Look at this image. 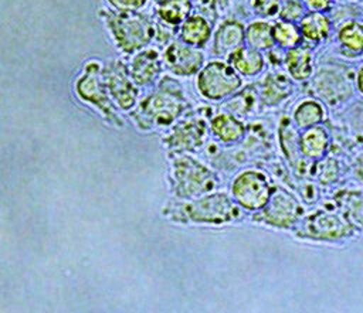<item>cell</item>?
<instances>
[{
    "mask_svg": "<svg viewBox=\"0 0 363 313\" xmlns=\"http://www.w3.org/2000/svg\"><path fill=\"white\" fill-rule=\"evenodd\" d=\"M162 215L176 224L225 225L244 217V211L233 200L231 194L214 190L190 200L172 198L162 208Z\"/></svg>",
    "mask_w": 363,
    "mask_h": 313,
    "instance_id": "6da1fadb",
    "label": "cell"
},
{
    "mask_svg": "<svg viewBox=\"0 0 363 313\" xmlns=\"http://www.w3.org/2000/svg\"><path fill=\"white\" fill-rule=\"evenodd\" d=\"M187 108L189 102L182 84L170 75H163L157 81L156 91L139 101L129 113L140 130H153L170 127L186 113Z\"/></svg>",
    "mask_w": 363,
    "mask_h": 313,
    "instance_id": "7a4b0ae2",
    "label": "cell"
},
{
    "mask_svg": "<svg viewBox=\"0 0 363 313\" xmlns=\"http://www.w3.org/2000/svg\"><path fill=\"white\" fill-rule=\"evenodd\" d=\"M169 191L173 198L190 200L220 187L218 174L190 153H169Z\"/></svg>",
    "mask_w": 363,
    "mask_h": 313,
    "instance_id": "3957f363",
    "label": "cell"
},
{
    "mask_svg": "<svg viewBox=\"0 0 363 313\" xmlns=\"http://www.w3.org/2000/svg\"><path fill=\"white\" fill-rule=\"evenodd\" d=\"M99 17L108 30L112 42L125 55L149 47L156 37V23L142 11L99 10Z\"/></svg>",
    "mask_w": 363,
    "mask_h": 313,
    "instance_id": "277c9868",
    "label": "cell"
},
{
    "mask_svg": "<svg viewBox=\"0 0 363 313\" xmlns=\"http://www.w3.org/2000/svg\"><path fill=\"white\" fill-rule=\"evenodd\" d=\"M292 231L301 239L335 244L350 239L357 229L333 203L305 212Z\"/></svg>",
    "mask_w": 363,
    "mask_h": 313,
    "instance_id": "5b68a950",
    "label": "cell"
},
{
    "mask_svg": "<svg viewBox=\"0 0 363 313\" xmlns=\"http://www.w3.org/2000/svg\"><path fill=\"white\" fill-rule=\"evenodd\" d=\"M104 67L98 59H89L82 67V72L77 76L74 84V91L77 98L92 106L105 118L106 122L116 127L123 126L122 118L115 110V103L108 92V86L104 76Z\"/></svg>",
    "mask_w": 363,
    "mask_h": 313,
    "instance_id": "8992f818",
    "label": "cell"
},
{
    "mask_svg": "<svg viewBox=\"0 0 363 313\" xmlns=\"http://www.w3.org/2000/svg\"><path fill=\"white\" fill-rule=\"evenodd\" d=\"M305 214L299 198L288 188L275 184L267 204L252 214V221L275 228L294 229Z\"/></svg>",
    "mask_w": 363,
    "mask_h": 313,
    "instance_id": "52a82bcc",
    "label": "cell"
},
{
    "mask_svg": "<svg viewBox=\"0 0 363 313\" xmlns=\"http://www.w3.org/2000/svg\"><path fill=\"white\" fill-rule=\"evenodd\" d=\"M242 86V76L223 59H213L196 75V88L201 98L210 102L225 101Z\"/></svg>",
    "mask_w": 363,
    "mask_h": 313,
    "instance_id": "ba28073f",
    "label": "cell"
},
{
    "mask_svg": "<svg viewBox=\"0 0 363 313\" xmlns=\"http://www.w3.org/2000/svg\"><path fill=\"white\" fill-rule=\"evenodd\" d=\"M274 186L265 171L259 169H244L231 180L230 194L244 212L254 214L267 204Z\"/></svg>",
    "mask_w": 363,
    "mask_h": 313,
    "instance_id": "9c48e42d",
    "label": "cell"
},
{
    "mask_svg": "<svg viewBox=\"0 0 363 313\" xmlns=\"http://www.w3.org/2000/svg\"><path fill=\"white\" fill-rule=\"evenodd\" d=\"M208 130L206 118L200 115H183L163 136V146L169 153L197 152L204 146Z\"/></svg>",
    "mask_w": 363,
    "mask_h": 313,
    "instance_id": "30bf717a",
    "label": "cell"
},
{
    "mask_svg": "<svg viewBox=\"0 0 363 313\" xmlns=\"http://www.w3.org/2000/svg\"><path fill=\"white\" fill-rule=\"evenodd\" d=\"M104 76L115 106L123 112H132L139 103V86L133 82L128 64L122 59L108 62L104 67Z\"/></svg>",
    "mask_w": 363,
    "mask_h": 313,
    "instance_id": "8fae6325",
    "label": "cell"
},
{
    "mask_svg": "<svg viewBox=\"0 0 363 313\" xmlns=\"http://www.w3.org/2000/svg\"><path fill=\"white\" fill-rule=\"evenodd\" d=\"M162 58L164 68L182 78L197 75L206 64V55L201 48L187 45L180 40L169 42L162 52Z\"/></svg>",
    "mask_w": 363,
    "mask_h": 313,
    "instance_id": "7c38bea8",
    "label": "cell"
},
{
    "mask_svg": "<svg viewBox=\"0 0 363 313\" xmlns=\"http://www.w3.org/2000/svg\"><path fill=\"white\" fill-rule=\"evenodd\" d=\"M128 68L138 86H149L159 81L164 68L162 52L156 47L149 45L132 55Z\"/></svg>",
    "mask_w": 363,
    "mask_h": 313,
    "instance_id": "4fadbf2b",
    "label": "cell"
},
{
    "mask_svg": "<svg viewBox=\"0 0 363 313\" xmlns=\"http://www.w3.org/2000/svg\"><path fill=\"white\" fill-rule=\"evenodd\" d=\"M245 25L235 20L227 18L221 21L213 33L211 54L217 58H227L234 50L244 45Z\"/></svg>",
    "mask_w": 363,
    "mask_h": 313,
    "instance_id": "5bb4252c",
    "label": "cell"
},
{
    "mask_svg": "<svg viewBox=\"0 0 363 313\" xmlns=\"http://www.w3.org/2000/svg\"><path fill=\"white\" fill-rule=\"evenodd\" d=\"M330 149V133L320 123L299 133V152L308 161H319L326 157Z\"/></svg>",
    "mask_w": 363,
    "mask_h": 313,
    "instance_id": "9a60e30c",
    "label": "cell"
},
{
    "mask_svg": "<svg viewBox=\"0 0 363 313\" xmlns=\"http://www.w3.org/2000/svg\"><path fill=\"white\" fill-rule=\"evenodd\" d=\"M211 24L213 23L201 13H191L179 27L177 40L187 45L203 50V47H206L213 37Z\"/></svg>",
    "mask_w": 363,
    "mask_h": 313,
    "instance_id": "2e32d148",
    "label": "cell"
},
{
    "mask_svg": "<svg viewBox=\"0 0 363 313\" xmlns=\"http://www.w3.org/2000/svg\"><path fill=\"white\" fill-rule=\"evenodd\" d=\"M211 135L224 144H234L240 142L247 132L245 123L230 112H218L208 120Z\"/></svg>",
    "mask_w": 363,
    "mask_h": 313,
    "instance_id": "e0dca14e",
    "label": "cell"
},
{
    "mask_svg": "<svg viewBox=\"0 0 363 313\" xmlns=\"http://www.w3.org/2000/svg\"><path fill=\"white\" fill-rule=\"evenodd\" d=\"M284 67L292 81L305 82L313 74V54L309 45L301 44L285 51Z\"/></svg>",
    "mask_w": 363,
    "mask_h": 313,
    "instance_id": "ac0fdd59",
    "label": "cell"
},
{
    "mask_svg": "<svg viewBox=\"0 0 363 313\" xmlns=\"http://www.w3.org/2000/svg\"><path fill=\"white\" fill-rule=\"evenodd\" d=\"M303 44H322L332 34V18L325 11H308L298 23Z\"/></svg>",
    "mask_w": 363,
    "mask_h": 313,
    "instance_id": "d6986e66",
    "label": "cell"
},
{
    "mask_svg": "<svg viewBox=\"0 0 363 313\" xmlns=\"http://www.w3.org/2000/svg\"><path fill=\"white\" fill-rule=\"evenodd\" d=\"M227 62L238 72V75L245 78L257 76L265 68V57L262 51L251 48L245 44L234 50L227 57Z\"/></svg>",
    "mask_w": 363,
    "mask_h": 313,
    "instance_id": "ffe728a7",
    "label": "cell"
},
{
    "mask_svg": "<svg viewBox=\"0 0 363 313\" xmlns=\"http://www.w3.org/2000/svg\"><path fill=\"white\" fill-rule=\"evenodd\" d=\"M294 84L291 78L284 74H268L259 84V101L267 106H277L292 95Z\"/></svg>",
    "mask_w": 363,
    "mask_h": 313,
    "instance_id": "44dd1931",
    "label": "cell"
},
{
    "mask_svg": "<svg viewBox=\"0 0 363 313\" xmlns=\"http://www.w3.org/2000/svg\"><path fill=\"white\" fill-rule=\"evenodd\" d=\"M298 127L289 118H282L278 127V136H279V146L281 150L288 160V163L295 169L296 171H302L301 166L308 161L301 156L299 152V133Z\"/></svg>",
    "mask_w": 363,
    "mask_h": 313,
    "instance_id": "7402d4cb",
    "label": "cell"
},
{
    "mask_svg": "<svg viewBox=\"0 0 363 313\" xmlns=\"http://www.w3.org/2000/svg\"><path fill=\"white\" fill-rule=\"evenodd\" d=\"M193 8L191 0H162L155 6V16L159 23L179 30Z\"/></svg>",
    "mask_w": 363,
    "mask_h": 313,
    "instance_id": "603a6c76",
    "label": "cell"
},
{
    "mask_svg": "<svg viewBox=\"0 0 363 313\" xmlns=\"http://www.w3.org/2000/svg\"><path fill=\"white\" fill-rule=\"evenodd\" d=\"M336 41L342 51L347 55L363 54V21L349 18L342 21L336 30Z\"/></svg>",
    "mask_w": 363,
    "mask_h": 313,
    "instance_id": "cb8c5ba5",
    "label": "cell"
},
{
    "mask_svg": "<svg viewBox=\"0 0 363 313\" xmlns=\"http://www.w3.org/2000/svg\"><path fill=\"white\" fill-rule=\"evenodd\" d=\"M333 203L356 229H363V191L343 188L333 195Z\"/></svg>",
    "mask_w": 363,
    "mask_h": 313,
    "instance_id": "d4e9b609",
    "label": "cell"
},
{
    "mask_svg": "<svg viewBox=\"0 0 363 313\" xmlns=\"http://www.w3.org/2000/svg\"><path fill=\"white\" fill-rule=\"evenodd\" d=\"M326 118V109L319 99L306 98L296 103L292 110V122L299 130L323 123Z\"/></svg>",
    "mask_w": 363,
    "mask_h": 313,
    "instance_id": "484cf974",
    "label": "cell"
},
{
    "mask_svg": "<svg viewBox=\"0 0 363 313\" xmlns=\"http://www.w3.org/2000/svg\"><path fill=\"white\" fill-rule=\"evenodd\" d=\"M244 44L258 51H269L275 47L272 35V23L267 20H254L245 27Z\"/></svg>",
    "mask_w": 363,
    "mask_h": 313,
    "instance_id": "4316f807",
    "label": "cell"
},
{
    "mask_svg": "<svg viewBox=\"0 0 363 313\" xmlns=\"http://www.w3.org/2000/svg\"><path fill=\"white\" fill-rule=\"evenodd\" d=\"M335 68H329L326 71H322L319 75H316L313 84H315V93L316 96L319 95V98L322 99L323 95L329 91L330 88V93L326 99V103L329 105L330 103V98H332V88L333 86H337L342 92H345L347 96L350 95V92L353 93V84L350 85V79H347L345 76L343 72H337V71H333Z\"/></svg>",
    "mask_w": 363,
    "mask_h": 313,
    "instance_id": "83f0119b",
    "label": "cell"
},
{
    "mask_svg": "<svg viewBox=\"0 0 363 313\" xmlns=\"http://www.w3.org/2000/svg\"><path fill=\"white\" fill-rule=\"evenodd\" d=\"M272 35L275 45L285 51L303 44L299 24L296 23H288L282 20L275 21L272 24Z\"/></svg>",
    "mask_w": 363,
    "mask_h": 313,
    "instance_id": "f1b7e54d",
    "label": "cell"
},
{
    "mask_svg": "<svg viewBox=\"0 0 363 313\" xmlns=\"http://www.w3.org/2000/svg\"><path fill=\"white\" fill-rule=\"evenodd\" d=\"M224 109L238 118L247 116L248 113H251L252 108L257 103V93L255 91L245 88L244 91H238L234 95H231L230 98L225 99L224 102Z\"/></svg>",
    "mask_w": 363,
    "mask_h": 313,
    "instance_id": "f546056e",
    "label": "cell"
},
{
    "mask_svg": "<svg viewBox=\"0 0 363 313\" xmlns=\"http://www.w3.org/2000/svg\"><path fill=\"white\" fill-rule=\"evenodd\" d=\"M306 13L308 8L302 0H282L278 11V18L282 21L298 24Z\"/></svg>",
    "mask_w": 363,
    "mask_h": 313,
    "instance_id": "4dcf8cb0",
    "label": "cell"
},
{
    "mask_svg": "<svg viewBox=\"0 0 363 313\" xmlns=\"http://www.w3.org/2000/svg\"><path fill=\"white\" fill-rule=\"evenodd\" d=\"M251 8L255 16L261 18H269L278 16L282 0H250Z\"/></svg>",
    "mask_w": 363,
    "mask_h": 313,
    "instance_id": "1f68e13d",
    "label": "cell"
},
{
    "mask_svg": "<svg viewBox=\"0 0 363 313\" xmlns=\"http://www.w3.org/2000/svg\"><path fill=\"white\" fill-rule=\"evenodd\" d=\"M191 3H193V7L199 10V13L206 16L208 20L211 14L214 20L217 14L228 4V0H191Z\"/></svg>",
    "mask_w": 363,
    "mask_h": 313,
    "instance_id": "d6a6232c",
    "label": "cell"
},
{
    "mask_svg": "<svg viewBox=\"0 0 363 313\" xmlns=\"http://www.w3.org/2000/svg\"><path fill=\"white\" fill-rule=\"evenodd\" d=\"M109 8L116 11H142L147 0H106Z\"/></svg>",
    "mask_w": 363,
    "mask_h": 313,
    "instance_id": "836d02e7",
    "label": "cell"
},
{
    "mask_svg": "<svg viewBox=\"0 0 363 313\" xmlns=\"http://www.w3.org/2000/svg\"><path fill=\"white\" fill-rule=\"evenodd\" d=\"M308 11H328L333 6V0H302Z\"/></svg>",
    "mask_w": 363,
    "mask_h": 313,
    "instance_id": "e575fe53",
    "label": "cell"
},
{
    "mask_svg": "<svg viewBox=\"0 0 363 313\" xmlns=\"http://www.w3.org/2000/svg\"><path fill=\"white\" fill-rule=\"evenodd\" d=\"M354 86L357 89V92L363 96V64L359 65L356 75H354Z\"/></svg>",
    "mask_w": 363,
    "mask_h": 313,
    "instance_id": "d590c367",
    "label": "cell"
},
{
    "mask_svg": "<svg viewBox=\"0 0 363 313\" xmlns=\"http://www.w3.org/2000/svg\"><path fill=\"white\" fill-rule=\"evenodd\" d=\"M342 3H350V4H359V3H363V0H339Z\"/></svg>",
    "mask_w": 363,
    "mask_h": 313,
    "instance_id": "8d00e7d4",
    "label": "cell"
},
{
    "mask_svg": "<svg viewBox=\"0 0 363 313\" xmlns=\"http://www.w3.org/2000/svg\"><path fill=\"white\" fill-rule=\"evenodd\" d=\"M155 1H156V3H157V1H162V0H155Z\"/></svg>",
    "mask_w": 363,
    "mask_h": 313,
    "instance_id": "74e56055",
    "label": "cell"
}]
</instances>
